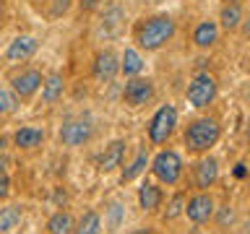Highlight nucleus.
<instances>
[{"instance_id":"obj_1","label":"nucleus","mask_w":250,"mask_h":234,"mask_svg":"<svg viewBox=\"0 0 250 234\" xmlns=\"http://www.w3.org/2000/svg\"><path fill=\"white\" fill-rule=\"evenodd\" d=\"M172 37H175V21L169 16H151V19H146V23L138 26L136 42L141 50H159Z\"/></svg>"},{"instance_id":"obj_2","label":"nucleus","mask_w":250,"mask_h":234,"mask_svg":"<svg viewBox=\"0 0 250 234\" xmlns=\"http://www.w3.org/2000/svg\"><path fill=\"white\" fill-rule=\"evenodd\" d=\"M219 136H222V130H219L216 120H211V117H198V120H193L188 125L185 146H188V151H193V154H203L216 143Z\"/></svg>"},{"instance_id":"obj_3","label":"nucleus","mask_w":250,"mask_h":234,"mask_svg":"<svg viewBox=\"0 0 250 234\" xmlns=\"http://www.w3.org/2000/svg\"><path fill=\"white\" fill-rule=\"evenodd\" d=\"M151 172L164 185H175L183 177V159L175 151H159L151 161Z\"/></svg>"},{"instance_id":"obj_4","label":"nucleus","mask_w":250,"mask_h":234,"mask_svg":"<svg viewBox=\"0 0 250 234\" xmlns=\"http://www.w3.org/2000/svg\"><path fill=\"white\" fill-rule=\"evenodd\" d=\"M175 125H177V109L172 104L159 107L156 115L151 117V125H148V138H151V143H156V146L164 143V140L172 136Z\"/></svg>"},{"instance_id":"obj_5","label":"nucleus","mask_w":250,"mask_h":234,"mask_svg":"<svg viewBox=\"0 0 250 234\" xmlns=\"http://www.w3.org/2000/svg\"><path fill=\"white\" fill-rule=\"evenodd\" d=\"M214 97H216V81L208 73H198L190 81V86H188V101H190L195 109L208 107L211 101H214Z\"/></svg>"},{"instance_id":"obj_6","label":"nucleus","mask_w":250,"mask_h":234,"mask_svg":"<svg viewBox=\"0 0 250 234\" xmlns=\"http://www.w3.org/2000/svg\"><path fill=\"white\" fill-rule=\"evenodd\" d=\"M151 97H154V83L148 81V78H133V81L125 83V91H123L125 104L141 107V104H146Z\"/></svg>"},{"instance_id":"obj_7","label":"nucleus","mask_w":250,"mask_h":234,"mask_svg":"<svg viewBox=\"0 0 250 234\" xmlns=\"http://www.w3.org/2000/svg\"><path fill=\"white\" fill-rule=\"evenodd\" d=\"M183 211L193 224H203V221H208V218L214 216V200H211V195L198 193V195H193V198L188 200V206Z\"/></svg>"},{"instance_id":"obj_8","label":"nucleus","mask_w":250,"mask_h":234,"mask_svg":"<svg viewBox=\"0 0 250 234\" xmlns=\"http://www.w3.org/2000/svg\"><path fill=\"white\" fill-rule=\"evenodd\" d=\"M123 26H125V11L120 5H109L99 21V37L112 39L123 31Z\"/></svg>"},{"instance_id":"obj_9","label":"nucleus","mask_w":250,"mask_h":234,"mask_svg":"<svg viewBox=\"0 0 250 234\" xmlns=\"http://www.w3.org/2000/svg\"><path fill=\"white\" fill-rule=\"evenodd\" d=\"M91 133H94V128H91L86 120H73V122L62 125L60 140H62L65 146H83L86 140L91 138Z\"/></svg>"},{"instance_id":"obj_10","label":"nucleus","mask_w":250,"mask_h":234,"mask_svg":"<svg viewBox=\"0 0 250 234\" xmlns=\"http://www.w3.org/2000/svg\"><path fill=\"white\" fill-rule=\"evenodd\" d=\"M37 47H39V42L34 37H16L11 44H8V50H5V60L8 62H26L31 55L37 52Z\"/></svg>"},{"instance_id":"obj_11","label":"nucleus","mask_w":250,"mask_h":234,"mask_svg":"<svg viewBox=\"0 0 250 234\" xmlns=\"http://www.w3.org/2000/svg\"><path fill=\"white\" fill-rule=\"evenodd\" d=\"M117 73H120V60H117V55L112 50H104L94 58V78H99V81L107 83V81H112Z\"/></svg>"},{"instance_id":"obj_12","label":"nucleus","mask_w":250,"mask_h":234,"mask_svg":"<svg viewBox=\"0 0 250 234\" xmlns=\"http://www.w3.org/2000/svg\"><path fill=\"white\" fill-rule=\"evenodd\" d=\"M11 83H13V91L19 94L21 99H29V97H34L39 91V86H42V73H39V70H23V73H19Z\"/></svg>"},{"instance_id":"obj_13","label":"nucleus","mask_w":250,"mask_h":234,"mask_svg":"<svg viewBox=\"0 0 250 234\" xmlns=\"http://www.w3.org/2000/svg\"><path fill=\"white\" fill-rule=\"evenodd\" d=\"M216 177H219L216 159H201L198 164H195V185H198L201 190H206V187L214 185Z\"/></svg>"},{"instance_id":"obj_14","label":"nucleus","mask_w":250,"mask_h":234,"mask_svg":"<svg viewBox=\"0 0 250 234\" xmlns=\"http://www.w3.org/2000/svg\"><path fill=\"white\" fill-rule=\"evenodd\" d=\"M123 154H125V143L123 140H112V143L104 148V154L99 156V169L102 172H112L115 167H120Z\"/></svg>"},{"instance_id":"obj_15","label":"nucleus","mask_w":250,"mask_h":234,"mask_svg":"<svg viewBox=\"0 0 250 234\" xmlns=\"http://www.w3.org/2000/svg\"><path fill=\"white\" fill-rule=\"evenodd\" d=\"M216 37H219V26L214 21H201L193 31V42H195V47H201V50H206V47L214 44Z\"/></svg>"},{"instance_id":"obj_16","label":"nucleus","mask_w":250,"mask_h":234,"mask_svg":"<svg viewBox=\"0 0 250 234\" xmlns=\"http://www.w3.org/2000/svg\"><path fill=\"white\" fill-rule=\"evenodd\" d=\"M138 203H141V208H144V211L154 214V211L162 206V190H159L156 185H148V182H146V185L138 190Z\"/></svg>"},{"instance_id":"obj_17","label":"nucleus","mask_w":250,"mask_h":234,"mask_svg":"<svg viewBox=\"0 0 250 234\" xmlns=\"http://www.w3.org/2000/svg\"><path fill=\"white\" fill-rule=\"evenodd\" d=\"M42 140H44V130H39V128H21L13 136V143L19 148H37Z\"/></svg>"},{"instance_id":"obj_18","label":"nucleus","mask_w":250,"mask_h":234,"mask_svg":"<svg viewBox=\"0 0 250 234\" xmlns=\"http://www.w3.org/2000/svg\"><path fill=\"white\" fill-rule=\"evenodd\" d=\"M47 232H50V234H70V232H73V216H70L68 211H58V214H52L50 221H47Z\"/></svg>"},{"instance_id":"obj_19","label":"nucleus","mask_w":250,"mask_h":234,"mask_svg":"<svg viewBox=\"0 0 250 234\" xmlns=\"http://www.w3.org/2000/svg\"><path fill=\"white\" fill-rule=\"evenodd\" d=\"M21 224V208L19 206H5L0 208V234L13 232Z\"/></svg>"},{"instance_id":"obj_20","label":"nucleus","mask_w":250,"mask_h":234,"mask_svg":"<svg viewBox=\"0 0 250 234\" xmlns=\"http://www.w3.org/2000/svg\"><path fill=\"white\" fill-rule=\"evenodd\" d=\"M60 97H62V78L55 73V76L47 78V81H42V99L47 104H55Z\"/></svg>"},{"instance_id":"obj_21","label":"nucleus","mask_w":250,"mask_h":234,"mask_svg":"<svg viewBox=\"0 0 250 234\" xmlns=\"http://www.w3.org/2000/svg\"><path fill=\"white\" fill-rule=\"evenodd\" d=\"M120 70L125 76H138L141 70H144V60H141V55L136 50H125L123 58H120Z\"/></svg>"},{"instance_id":"obj_22","label":"nucleus","mask_w":250,"mask_h":234,"mask_svg":"<svg viewBox=\"0 0 250 234\" xmlns=\"http://www.w3.org/2000/svg\"><path fill=\"white\" fill-rule=\"evenodd\" d=\"M102 232V218L97 211H86L81 216V221L76 226V234H99Z\"/></svg>"},{"instance_id":"obj_23","label":"nucleus","mask_w":250,"mask_h":234,"mask_svg":"<svg viewBox=\"0 0 250 234\" xmlns=\"http://www.w3.org/2000/svg\"><path fill=\"white\" fill-rule=\"evenodd\" d=\"M240 21H242V11H240V5L237 3H227L222 8V26L227 31H234L240 26Z\"/></svg>"},{"instance_id":"obj_24","label":"nucleus","mask_w":250,"mask_h":234,"mask_svg":"<svg viewBox=\"0 0 250 234\" xmlns=\"http://www.w3.org/2000/svg\"><path fill=\"white\" fill-rule=\"evenodd\" d=\"M146 164H148V154L144 151V148H141L138 156L133 159V164H130V167L125 169V172H123V177H120V179H123V182H133V179H136V177L141 175V172L146 169Z\"/></svg>"},{"instance_id":"obj_25","label":"nucleus","mask_w":250,"mask_h":234,"mask_svg":"<svg viewBox=\"0 0 250 234\" xmlns=\"http://www.w3.org/2000/svg\"><path fill=\"white\" fill-rule=\"evenodd\" d=\"M183 208H185V195H183V193H177L175 198H172V203H169V208H167V214H164V218H167V221L177 218L180 214H183Z\"/></svg>"},{"instance_id":"obj_26","label":"nucleus","mask_w":250,"mask_h":234,"mask_svg":"<svg viewBox=\"0 0 250 234\" xmlns=\"http://www.w3.org/2000/svg\"><path fill=\"white\" fill-rule=\"evenodd\" d=\"M13 109H16V97L11 91L0 89V115H8V112H13Z\"/></svg>"},{"instance_id":"obj_27","label":"nucleus","mask_w":250,"mask_h":234,"mask_svg":"<svg viewBox=\"0 0 250 234\" xmlns=\"http://www.w3.org/2000/svg\"><path fill=\"white\" fill-rule=\"evenodd\" d=\"M68 8H70V0H52V8L47 11V16L50 19H60L62 13H68Z\"/></svg>"},{"instance_id":"obj_28","label":"nucleus","mask_w":250,"mask_h":234,"mask_svg":"<svg viewBox=\"0 0 250 234\" xmlns=\"http://www.w3.org/2000/svg\"><path fill=\"white\" fill-rule=\"evenodd\" d=\"M109 214H112V221H109V232H115L120 226V216H123V206H109Z\"/></svg>"},{"instance_id":"obj_29","label":"nucleus","mask_w":250,"mask_h":234,"mask_svg":"<svg viewBox=\"0 0 250 234\" xmlns=\"http://www.w3.org/2000/svg\"><path fill=\"white\" fill-rule=\"evenodd\" d=\"M232 221H234V211H232L229 206H224V208H222V214H219V224L227 226V224H232Z\"/></svg>"},{"instance_id":"obj_30","label":"nucleus","mask_w":250,"mask_h":234,"mask_svg":"<svg viewBox=\"0 0 250 234\" xmlns=\"http://www.w3.org/2000/svg\"><path fill=\"white\" fill-rule=\"evenodd\" d=\"M8 187H11V179H8V175L0 172V198H5V195H8Z\"/></svg>"},{"instance_id":"obj_31","label":"nucleus","mask_w":250,"mask_h":234,"mask_svg":"<svg viewBox=\"0 0 250 234\" xmlns=\"http://www.w3.org/2000/svg\"><path fill=\"white\" fill-rule=\"evenodd\" d=\"M78 5H81V11H94L99 5V0H78Z\"/></svg>"},{"instance_id":"obj_32","label":"nucleus","mask_w":250,"mask_h":234,"mask_svg":"<svg viewBox=\"0 0 250 234\" xmlns=\"http://www.w3.org/2000/svg\"><path fill=\"white\" fill-rule=\"evenodd\" d=\"M234 177H245V164H237V167H234Z\"/></svg>"},{"instance_id":"obj_33","label":"nucleus","mask_w":250,"mask_h":234,"mask_svg":"<svg viewBox=\"0 0 250 234\" xmlns=\"http://www.w3.org/2000/svg\"><path fill=\"white\" fill-rule=\"evenodd\" d=\"M130 234H151L148 229H136V232H130Z\"/></svg>"},{"instance_id":"obj_34","label":"nucleus","mask_w":250,"mask_h":234,"mask_svg":"<svg viewBox=\"0 0 250 234\" xmlns=\"http://www.w3.org/2000/svg\"><path fill=\"white\" fill-rule=\"evenodd\" d=\"M0 19H3V3H0Z\"/></svg>"},{"instance_id":"obj_35","label":"nucleus","mask_w":250,"mask_h":234,"mask_svg":"<svg viewBox=\"0 0 250 234\" xmlns=\"http://www.w3.org/2000/svg\"><path fill=\"white\" fill-rule=\"evenodd\" d=\"M224 3H237V0H224Z\"/></svg>"}]
</instances>
